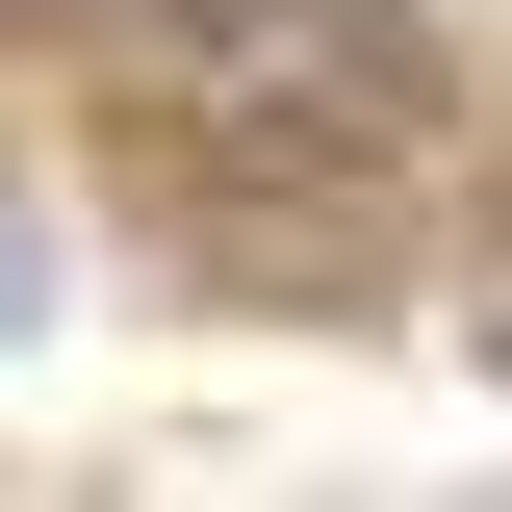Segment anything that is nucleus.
I'll return each instance as SVG.
<instances>
[{
  "instance_id": "obj_1",
  "label": "nucleus",
  "mask_w": 512,
  "mask_h": 512,
  "mask_svg": "<svg viewBox=\"0 0 512 512\" xmlns=\"http://www.w3.org/2000/svg\"><path fill=\"white\" fill-rule=\"evenodd\" d=\"M128 154H154V205L231 231L256 282H333L359 231L436 205L461 77H436V26H180L154 103H128Z\"/></svg>"
},
{
  "instance_id": "obj_2",
  "label": "nucleus",
  "mask_w": 512,
  "mask_h": 512,
  "mask_svg": "<svg viewBox=\"0 0 512 512\" xmlns=\"http://www.w3.org/2000/svg\"><path fill=\"white\" fill-rule=\"evenodd\" d=\"M26 333H52V231L0 205V359H26Z\"/></svg>"
}]
</instances>
